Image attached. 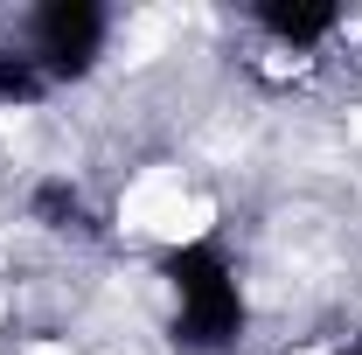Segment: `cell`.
Returning a JSON list of instances; mask_svg holds the SVG:
<instances>
[{"label": "cell", "instance_id": "cell-1", "mask_svg": "<svg viewBox=\"0 0 362 355\" xmlns=\"http://www.w3.org/2000/svg\"><path fill=\"white\" fill-rule=\"evenodd\" d=\"M168 279H175V293H181V342L216 349V342L237 334L244 307H237V286H230V265H223L216 244L175 251V258H168Z\"/></svg>", "mask_w": 362, "mask_h": 355}, {"label": "cell", "instance_id": "cell-2", "mask_svg": "<svg viewBox=\"0 0 362 355\" xmlns=\"http://www.w3.org/2000/svg\"><path fill=\"white\" fill-rule=\"evenodd\" d=\"M98 7H84V0H56V7H42L35 14V42H42L49 70H63V77H77L90 56H98Z\"/></svg>", "mask_w": 362, "mask_h": 355}, {"label": "cell", "instance_id": "cell-3", "mask_svg": "<svg viewBox=\"0 0 362 355\" xmlns=\"http://www.w3.org/2000/svg\"><path fill=\"white\" fill-rule=\"evenodd\" d=\"M258 21L272 35H286V42H314V35L334 28V7H286V0H272V7H258Z\"/></svg>", "mask_w": 362, "mask_h": 355}, {"label": "cell", "instance_id": "cell-4", "mask_svg": "<svg viewBox=\"0 0 362 355\" xmlns=\"http://www.w3.org/2000/svg\"><path fill=\"white\" fill-rule=\"evenodd\" d=\"M28 91H35V70H28L21 56L0 49V98H28Z\"/></svg>", "mask_w": 362, "mask_h": 355}, {"label": "cell", "instance_id": "cell-5", "mask_svg": "<svg viewBox=\"0 0 362 355\" xmlns=\"http://www.w3.org/2000/svg\"><path fill=\"white\" fill-rule=\"evenodd\" d=\"M35 209H42V216H56V223H70V216H77V195H70L63 181H49L42 195H35Z\"/></svg>", "mask_w": 362, "mask_h": 355}]
</instances>
